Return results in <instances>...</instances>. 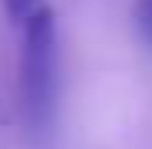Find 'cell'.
I'll return each mask as SVG.
<instances>
[{"label": "cell", "mask_w": 152, "mask_h": 149, "mask_svg": "<svg viewBox=\"0 0 152 149\" xmlns=\"http://www.w3.org/2000/svg\"><path fill=\"white\" fill-rule=\"evenodd\" d=\"M132 17H135V31H139V37L152 48V0H135V10H132Z\"/></svg>", "instance_id": "3957f363"}, {"label": "cell", "mask_w": 152, "mask_h": 149, "mask_svg": "<svg viewBox=\"0 0 152 149\" xmlns=\"http://www.w3.org/2000/svg\"><path fill=\"white\" fill-rule=\"evenodd\" d=\"M4 4V14H7V21H14V24H24L27 17H34L44 7V0H0Z\"/></svg>", "instance_id": "7a4b0ae2"}, {"label": "cell", "mask_w": 152, "mask_h": 149, "mask_svg": "<svg viewBox=\"0 0 152 149\" xmlns=\"http://www.w3.org/2000/svg\"><path fill=\"white\" fill-rule=\"evenodd\" d=\"M20 68H17V102H20L24 129L34 142H48L58 122L61 98V48L58 21L51 7H41L20 24Z\"/></svg>", "instance_id": "6da1fadb"}]
</instances>
